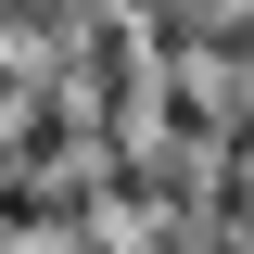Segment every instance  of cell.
Returning <instances> with one entry per match:
<instances>
[{
  "label": "cell",
  "mask_w": 254,
  "mask_h": 254,
  "mask_svg": "<svg viewBox=\"0 0 254 254\" xmlns=\"http://www.w3.org/2000/svg\"><path fill=\"white\" fill-rule=\"evenodd\" d=\"M38 254H115V242H102V229H64V242H38Z\"/></svg>",
  "instance_id": "obj_1"
}]
</instances>
